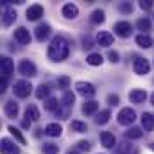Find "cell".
I'll return each mask as SVG.
<instances>
[{"label": "cell", "mask_w": 154, "mask_h": 154, "mask_svg": "<svg viewBox=\"0 0 154 154\" xmlns=\"http://www.w3.org/2000/svg\"><path fill=\"white\" fill-rule=\"evenodd\" d=\"M68 54H70V45H68L66 38L54 36L52 41H50V45H48V48H47L48 59L54 61V63H61V61H65L68 57Z\"/></svg>", "instance_id": "cell-1"}, {"label": "cell", "mask_w": 154, "mask_h": 154, "mask_svg": "<svg viewBox=\"0 0 154 154\" xmlns=\"http://www.w3.org/2000/svg\"><path fill=\"white\" fill-rule=\"evenodd\" d=\"M13 91H14V95H16L18 99H27V97L31 95V91H32V84H31L27 79H20V81L14 82Z\"/></svg>", "instance_id": "cell-2"}, {"label": "cell", "mask_w": 154, "mask_h": 154, "mask_svg": "<svg viewBox=\"0 0 154 154\" xmlns=\"http://www.w3.org/2000/svg\"><path fill=\"white\" fill-rule=\"evenodd\" d=\"M18 72L23 77H34L38 74V68H36V65L31 59H22L20 65H18Z\"/></svg>", "instance_id": "cell-3"}, {"label": "cell", "mask_w": 154, "mask_h": 154, "mask_svg": "<svg viewBox=\"0 0 154 154\" xmlns=\"http://www.w3.org/2000/svg\"><path fill=\"white\" fill-rule=\"evenodd\" d=\"M75 88H77V93L82 95L84 99H91V97L97 93V88H95L91 82H86V81H79L75 84Z\"/></svg>", "instance_id": "cell-4"}, {"label": "cell", "mask_w": 154, "mask_h": 154, "mask_svg": "<svg viewBox=\"0 0 154 154\" xmlns=\"http://www.w3.org/2000/svg\"><path fill=\"white\" fill-rule=\"evenodd\" d=\"M116 120H118L120 125H129V124H133L136 120V113H134L133 108H122L118 116H116Z\"/></svg>", "instance_id": "cell-5"}, {"label": "cell", "mask_w": 154, "mask_h": 154, "mask_svg": "<svg viewBox=\"0 0 154 154\" xmlns=\"http://www.w3.org/2000/svg\"><path fill=\"white\" fill-rule=\"evenodd\" d=\"M133 70H134V74H138V75H147V74L151 72V63H149L145 57H136L134 63H133Z\"/></svg>", "instance_id": "cell-6"}, {"label": "cell", "mask_w": 154, "mask_h": 154, "mask_svg": "<svg viewBox=\"0 0 154 154\" xmlns=\"http://www.w3.org/2000/svg\"><path fill=\"white\" fill-rule=\"evenodd\" d=\"M113 31H115V34L118 36V38H129V36H131V32H133V27H131V23H129V22L120 20V22H116V23H115Z\"/></svg>", "instance_id": "cell-7"}, {"label": "cell", "mask_w": 154, "mask_h": 154, "mask_svg": "<svg viewBox=\"0 0 154 154\" xmlns=\"http://www.w3.org/2000/svg\"><path fill=\"white\" fill-rule=\"evenodd\" d=\"M0 154H20V149L13 140L2 138L0 140Z\"/></svg>", "instance_id": "cell-8"}, {"label": "cell", "mask_w": 154, "mask_h": 154, "mask_svg": "<svg viewBox=\"0 0 154 154\" xmlns=\"http://www.w3.org/2000/svg\"><path fill=\"white\" fill-rule=\"evenodd\" d=\"M43 13H45V9H43L41 4H32V5H29V9H27V20L36 22V20H39V18L43 16Z\"/></svg>", "instance_id": "cell-9"}, {"label": "cell", "mask_w": 154, "mask_h": 154, "mask_svg": "<svg viewBox=\"0 0 154 154\" xmlns=\"http://www.w3.org/2000/svg\"><path fill=\"white\" fill-rule=\"evenodd\" d=\"M13 70H14L13 59H9L7 56H0V74H4V77H9Z\"/></svg>", "instance_id": "cell-10"}, {"label": "cell", "mask_w": 154, "mask_h": 154, "mask_svg": "<svg viewBox=\"0 0 154 154\" xmlns=\"http://www.w3.org/2000/svg\"><path fill=\"white\" fill-rule=\"evenodd\" d=\"M50 32H52V29H50L48 23H39L36 27V31H34V36H36L38 41H45V39L50 38Z\"/></svg>", "instance_id": "cell-11"}, {"label": "cell", "mask_w": 154, "mask_h": 154, "mask_svg": "<svg viewBox=\"0 0 154 154\" xmlns=\"http://www.w3.org/2000/svg\"><path fill=\"white\" fill-rule=\"evenodd\" d=\"M14 39L20 43V45H29L31 43V32L25 29V27H18L14 31Z\"/></svg>", "instance_id": "cell-12"}, {"label": "cell", "mask_w": 154, "mask_h": 154, "mask_svg": "<svg viewBox=\"0 0 154 154\" xmlns=\"http://www.w3.org/2000/svg\"><path fill=\"white\" fill-rule=\"evenodd\" d=\"M61 133H63V127L57 122H50L45 125V134L50 138H57V136H61Z\"/></svg>", "instance_id": "cell-13"}, {"label": "cell", "mask_w": 154, "mask_h": 154, "mask_svg": "<svg viewBox=\"0 0 154 154\" xmlns=\"http://www.w3.org/2000/svg\"><path fill=\"white\" fill-rule=\"evenodd\" d=\"M95 39H97V45H100V47H109V45H113V41H115L113 34H111V32H106V31H100Z\"/></svg>", "instance_id": "cell-14"}, {"label": "cell", "mask_w": 154, "mask_h": 154, "mask_svg": "<svg viewBox=\"0 0 154 154\" xmlns=\"http://www.w3.org/2000/svg\"><path fill=\"white\" fill-rule=\"evenodd\" d=\"M100 142H102V145L106 147V149H113L116 143V138L113 133H109V131H102L100 133Z\"/></svg>", "instance_id": "cell-15"}, {"label": "cell", "mask_w": 154, "mask_h": 154, "mask_svg": "<svg viewBox=\"0 0 154 154\" xmlns=\"http://www.w3.org/2000/svg\"><path fill=\"white\" fill-rule=\"evenodd\" d=\"M61 13H63L65 18L74 20V18H77V14H79V7H77L75 4H65L63 9H61Z\"/></svg>", "instance_id": "cell-16"}, {"label": "cell", "mask_w": 154, "mask_h": 154, "mask_svg": "<svg viewBox=\"0 0 154 154\" xmlns=\"http://www.w3.org/2000/svg\"><path fill=\"white\" fill-rule=\"evenodd\" d=\"M82 113L86 116L97 115V113H99V102H97V100H86V102L82 104Z\"/></svg>", "instance_id": "cell-17"}, {"label": "cell", "mask_w": 154, "mask_h": 154, "mask_svg": "<svg viewBox=\"0 0 154 154\" xmlns=\"http://www.w3.org/2000/svg\"><path fill=\"white\" fill-rule=\"evenodd\" d=\"M129 99L134 104H143L145 99H147V93H145V90H131L129 91Z\"/></svg>", "instance_id": "cell-18"}, {"label": "cell", "mask_w": 154, "mask_h": 154, "mask_svg": "<svg viewBox=\"0 0 154 154\" xmlns=\"http://www.w3.org/2000/svg\"><path fill=\"white\" fill-rule=\"evenodd\" d=\"M4 109H5V115L9 116V118H14V116H18V113H20V106L14 100H9Z\"/></svg>", "instance_id": "cell-19"}, {"label": "cell", "mask_w": 154, "mask_h": 154, "mask_svg": "<svg viewBox=\"0 0 154 154\" xmlns=\"http://www.w3.org/2000/svg\"><path fill=\"white\" fill-rule=\"evenodd\" d=\"M136 45L140 47V48H151L152 47V38L149 36V34H138L136 36Z\"/></svg>", "instance_id": "cell-20"}, {"label": "cell", "mask_w": 154, "mask_h": 154, "mask_svg": "<svg viewBox=\"0 0 154 154\" xmlns=\"http://www.w3.org/2000/svg\"><path fill=\"white\" fill-rule=\"evenodd\" d=\"M142 127L145 131H154V115L152 113H143L142 115Z\"/></svg>", "instance_id": "cell-21"}, {"label": "cell", "mask_w": 154, "mask_h": 154, "mask_svg": "<svg viewBox=\"0 0 154 154\" xmlns=\"http://www.w3.org/2000/svg\"><path fill=\"white\" fill-rule=\"evenodd\" d=\"M90 22L95 23V25L104 23V22H106V13H104L102 9H95V11L91 13V16H90Z\"/></svg>", "instance_id": "cell-22"}, {"label": "cell", "mask_w": 154, "mask_h": 154, "mask_svg": "<svg viewBox=\"0 0 154 154\" xmlns=\"http://www.w3.org/2000/svg\"><path fill=\"white\" fill-rule=\"evenodd\" d=\"M86 63H88V65H91V66H100V65L104 63V57H102L100 54H95V52H91V54L86 57Z\"/></svg>", "instance_id": "cell-23"}, {"label": "cell", "mask_w": 154, "mask_h": 154, "mask_svg": "<svg viewBox=\"0 0 154 154\" xmlns=\"http://www.w3.org/2000/svg\"><path fill=\"white\" fill-rule=\"evenodd\" d=\"M143 136V129L140 127H129L125 131V138H131V140H140Z\"/></svg>", "instance_id": "cell-24"}, {"label": "cell", "mask_w": 154, "mask_h": 154, "mask_svg": "<svg viewBox=\"0 0 154 154\" xmlns=\"http://www.w3.org/2000/svg\"><path fill=\"white\" fill-rule=\"evenodd\" d=\"M48 95H50V86L41 82L38 86V90H36V97H38L39 100H45V99H48Z\"/></svg>", "instance_id": "cell-25"}, {"label": "cell", "mask_w": 154, "mask_h": 154, "mask_svg": "<svg viewBox=\"0 0 154 154\" xmlns=\"http://www.w3.org/2000/svg\"><path fill=\"white\" fill-rule=\"evenodd\" d=\"M25 116H27V120H31V122H38L39 120V109L36 106H27Z\"/></svg>", "instance_id": "cell-26"}, {"label": "cell", "mask_w": 154, "mask_h": 154, "mask_svg": "<svg viewBox=\"0 0 154 154\" xmlns=\"http://www.w3.org/2000/svg\"><path fill=\"white\" fill-rule=\"evenodd\" d=\"M109 118H111V111H109V109H102L100 113H97L95 122H97L99 125H104V124H108V122H109Z\"/></svg>", "instance_id": "cell-27"}, {"label": "cell", "mask_w": 154, "mask_h": 154, "mask_svg": "<svg viewBox=\"0 0 154 154\" xmlns=\"http://www.w3.org/2000/svg\"><path fill=\"white\" fill-rule=\"evenodd\" d=\"M136 27H138V31H142V34H147L151 31V20L149 18H138Z\"/></svg>", "instance_id": "cell-28"}, {"label": "cell", "mask_w": 154, "mask_h": 154, "mask_svg": "<svg viewBox=\"0 0 154 154\" xmlns=\"http://www.w3.org/2000/svg\"><path fill=\"white\" fill-rule=\"evenodd\" d=\"M61 102H63V106H66V108H74V102H75V95L72 93V91H65L63 93V99H61Z\"/></svg>", "instance_id": "cell-29"}, {"label": "cell", "mask_w": 154, "mask_h": 154, "mask_svg": "<svg viewBox=\"0 0 154 154\" xmlns=\"http://www.w3.org/2000/svg\"><path fill=\"white\" fill-rule=\"evenodd\" d=\"M59 106H61V102H59L57 99H52V97H50V99H47V100H45V109H47V111L56 113Z\"/></svg>", "instance_id": "cell-30"}, {"label": "cell", "mask_w": 154, "mask_h": 154, "mask_svg": "<svg viewBox=\"0 0 154 154\" xmlns=\"http://www.w3.org/2000/svg\"><path fill=\"white\" fill-rule=\"evenodd\" d=\"M70 129H72V131H75V133H86V131H88V125H86V122H81V120H72Z\"/></svg>", "instance_id": "cell-31"}, {"label": "cell", "mask_w": 154, "mask_h": 154, "mask_svg": "<svg viewBox=\"0 0 154 154\" xmlns=\"http://www.w3.org/2000/svg\"><path fill=\"white\" fill-rule=\"evenodd\" d=\"M16 20V11L14 9H5L4 13V25H11Z\"/></svg>", "instance_id": "cell-32"}, {"label": "cell", "mask_w": 154, "mask_h": 154, "mask_svg": "<svg viewBox=\"0 0 154 154\" xmlns=\"http://www.w3.org/2000/svg\"><path fill=\"white\" fill-rule=\"evenodd\" d=\"M7 129H9V133H11V134L14 136V140H16V142H18L20 145H23V143H25V138L22 136V133H20V131H18V129H16L14 125H9Z\"/></svg>", "instance_id": "cell-33"}, {"label": "cell", "mask_w": 154, "mask_h": 154, "mask_svg": "<svg viewBox=\"0 0 154 154\" xmlns=\"http://www.w3.org/2000/svg\"><path fill=\"white\" fill-rule=\"evenodd\" d=\"M43 154H59V147L56 143H43Z\"/></svg>", "instance_id": "cell-34"}, {"label": "cell", "mask_w": 154, "mask_h": 154, "mask_svg": "<svg viewBox=\"0 0 154 154\" xmlns=\"http://www.w3.org/2000/svg\"><path fill=\"white\" fill-rule=\"evenodd\" d=\"M70 109H72V108H66V106L61 104V106L57 108V111H56V116H59L61 120H65V118H68V115H70Z\"/></svg>", "instance_id": "cell-35"}, {"label": "cell", "mask_w": 154, "mask_h": 154, "mask_svg": "<svg viewBox=\"0 0 154 154\" xmlns=\"http://www.w3.org/2000/svg\"><path fill=\"white\" fill-rule=\"evenodd\" d=\"M57 88H61V90H65L66 91V88H70V77L63 75L57 79Z\"/></svg>", "instance_id": "cell-36"}, {"label": "cell", "mask_w": 154, "mask_h": 154, "mask_svg": "<svg viewBox=\"0 0 154 154\" xmlns=\"http://www.w3.org/2000/svg\"><path fill=\"white\" fill-rule=\"evenodd\" d=\"M81 41H82V48H84V50H91V48L95 47V45H93V39H91V36H88V34H86V36H82V39H81Z\"/></svg>", "instance_id": "cell-37"}, {"label": "cell", "mask_w": 154, "mask_h": 154, "mask_svg": "<svg viewBox=\"0 0 154 154\" xmlns=\"http://www.w3.org/2000/svg\"><path fill=\"white\" fill-rule=\"evenodd\" d=\"M118 11L124 13V14H131V13H133V5H131V2H122V4L118 5Z\"/></svg>", "instance_id": "cell-38"}, {"label": "cell", "mask_w": 154, "mask_h": 154, "mask_svg": "<svg viewBox=\"0 0 154 154\" xmlns=\"http://www.w3.org/2000/svg\"><path fill=\"white\" fill-rule=\"evenodd\" d=\"M77 149L82 151V152H88V151L91 149V143H90L88 140H81V142H77Z\"/></svg>", "instance_id": "cell-39"}, {"label": "cell", "mask_w": 154, "mask_h": 154, "mask_svg": "<svg viewBox=\"0 0 154 154\" xmlns=\"http://www.w3.org/2000/svg\"><path fill=\"white\" fill-rule=\"evenodd\" d=\"M138 5H140V9H143V11H151L154 4H152V0H142Z\"/></svg>", "instance_id": "cell-40"}, {"label": "cell", "mask_w": 154, "mask_h": 154, "mask_svg": "<svg viewBox=\"0 0 154 154\" xmlns=\"http://www.w3.org/2000/svg\"><path fill=\"white\" fill-rule=\"evenodd\" d=\"M118 102H120V99H118V95H115V93H111V95H108V104H109V106H118Z\"/></svg>", "instance_id": "cell-41"}, {"label": "cell", "mask_w": 154, "mask_h": 154, "mask_svg": "<svg viewBox=\"0 0 154 154\" xmlns=\"http://www.w3.org/2000/svg\"><path fill=\"white\" fill-rule=\"evenodd\" d=\"M108 57H109L111 63H118V57H120V56H118L116 50H109V52H108Z\"/></svg>", "instance_id": "cell-42"}, {"label": "cell", "mask_w": 154, "mask_h": 154, "mask_svg": "<svg viewBox=\"0 0 154 154\" xmlns=\"http://www.w3.org/2000/svg\"><path fill=\"white\" fill-rule=\"evenodd\" d=\"M7 90V77H0V95Z\"/></svg>", "instance_id": "cell-43"}, {"label": "cell", "mask_w": 154, "mask_h": 154, "mask_svg": "<svg viewBox=\"0 0 154 154\" xmlns=\"http://www.w3.org/2000/svg\"><path fill=\"white\" fill-rule=\"evenodd\" d=\"M31 124H32V122H31V120H27V118H25V120H23V122H22V127H23V129H29V127H31Z\"/></svg>", "instance_id": "cell-44"}, {"label": "cell", "mask_w": 154, "mask_h": 154, "mask_svg": "<svg viewBox=\"0 0 154 154\" xmlns=\"http://www.w3.org/2000/svg\"><path fill=\"white\" fill-rule=\"evenodd\" d=\"M151 104L154 106V91H152V95H151Z\"/></svg>", "instance_id": "cell-45"}, {"label": "cell", "mask_w": 154, "mask_h": 154, "mask_svg": "<svg viewBox=\"0 0 154 154\" xmlns=\"http://www.w3.org/2000/svg\"><path fill=\"white\" fill-rule=\"evenodd\" d=\"M149 149H151V151H154V143H149Z\"/></svg>", "instance_id": "cell-46"}, {"label": "cell", "mask_w": 154, "mask_h": 154, "mask_svg": "<svg viewBox=\"0 0 154 154\" xmlns=\"http://www.w3.org/2000/svg\"><path fill=\"white\" fill-rule=\"evenodd\" d=\"M66 154H77V152H75V151H68Z\"/></svg>", "instance_id": "cell-47"}]
</instances>
